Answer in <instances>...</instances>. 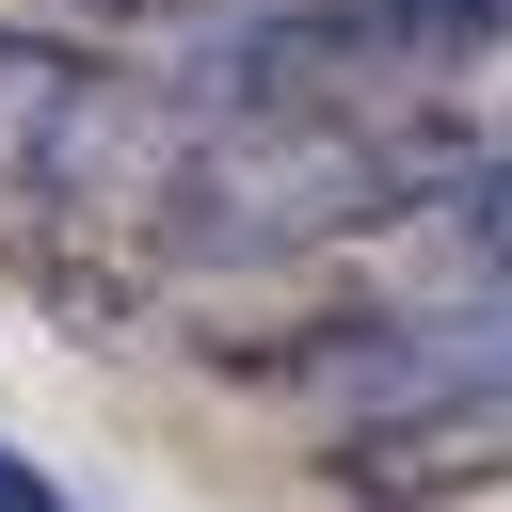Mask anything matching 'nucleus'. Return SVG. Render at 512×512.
I'll list each match as a JSON object with an SVG mask.
<instances>
[{
  "instance_id": "f257e3e1",
  "label": "nucleus",
  "mask_w": 512,
  "mask_h": 512,
  "mask_svg": "<svg viewBox=\"0 0 512 512\" xmlns=\"http://www.w3.org/2000/svg\"><path fill=\"white\" fill-rule=\"evenodd\" d=\"M480 160V112H288L256 96L240 128H160V176H144V224L160 256L192 272H256V256H320L352 224H400L416 192H448Z\"/></svg>"
},
{
  "instance_id": "f03ea898",
  "label": "nucleus",
  "mask_w": 512,
  "mask_h": 512,
  "mask_svg": "<svg viewBox=\"0 0 512 512\" xmlns=\"http://www.w3.org/2000/svg\"><path fill=\"white\" fill-rule=\"evenodd\" d=\"M160 128H176V112H144L128 64H96V48H64V32H0V224H32V240L144 224Z\"/></svg>"
},
{
  "instance_id": "7ed1b4c3",
  "label": "nucleus",
  "mask_w": 512,
  "mask_h": 512,
  "mask_svg": "<svg viewBox=\"0 0 512 512\" xmlns=\"http://www.w3.org/2000/svg\"><path fill=\"white\" fill-rule=\"evenodd\" d=\"M480 64H496V0H320V16H256L240 96L400 112V80H480Z\"/></svg>"
},
{
  "instance_id": "423d86ee",
  "label": "nucleus",
  "mask_w": 512,
  "mask_h": 512,
  "mask_svg": "<svg viewBox=\"0 0 512 512\" xmlns=\"http://www.w3.org/2000/svg\"><path fill=\"white\" fill-rule=\"evenodd\" d=\"M0 512H64V496H48V480H32V464H0Z\"/></svg>"
},
{
  "instance_id": "20e7f679",
  "label": "nucleus",
  "mask_w": 512,
  "mask_h": 512,
  "mask_svg": "<svg viewBox=\"0 0 512 512\" xmlns=\"http://www.w3.org/2000/svg\"><path fill=\"white\" fill-rule=\"evenodd\" d=\"M336 480L384 496V512H432V496L480 512V496H496V384H432V400H400V432H352Z\"/></svg>"
},
{
  "instance_id": "39448f33",
  "label": "nucleus",
  "mask_w": 512,
  "mask_h": 512,
  "mask_svg": "<svg viewBox=\"0 0 512 512\" xmlns=\"http://www.w3.org/2000/svg\"><path fill=\"white\" fill-rule=\"evenodd\" d=\"M96 16H128V32H208V16H256V0H96Z\"/></svg>"
}]
</instances>
